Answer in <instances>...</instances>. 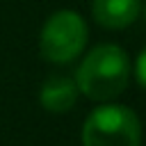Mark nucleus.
<instances>
[{
	"instance_id": "f257e3e1",
	"label": "nucleus",
	"mask_w": 146,
	"mask_h": 146,
	"mask_svg": "<svg viewBox=\"0 0 146 146\" xmlns=\"http://www.w3.org/2000/svg\"><path fill=\"white\" fill-rule=\"evenodd\" d=\"M128 78L130 59L125 50L114 43H100L78 66L75 87L91 100H112L128 87Z\"/></svg>"
},
{
	"instance_id": "f03ea898",
	"label": "nucleus",
	"mask_w": 146,
	"mask_h": 146,
	"mask_svg": "<svg viewBox=\"0 0 146 146\" xmlns=\"http://www.w3.org/2000/svg\"><path fill=\"white\" fill-rule=\"evenodd\" d=\"M82 146H141V123L125 105H100L84 119Z\"/></svg>"
},
{
	"instance_id": "7ed1b4c3",
	"label": "nucleus",
	"mask_w": 146,
	"mask_h": 146,
	"mask_svg": "<svg viewBox=\"0 0 146 146\" xmlns=\"http://www.w3.org/2000/svg\"><path fill=\"white\" fill-rule=\"evenodd\" d=\"M87 46V23L75 11H57L52 14L39 36V50L43 59L52 64L73 62Z\"/></svg>"
},
{
	"instance_id": "20e7f679",
	"label": "nucleus",
	"mask_w": 146,
	"mask_h": 146,
	"mask_svg": "<svg viewBox=\"0 0 146 146\" xmlns=\"http://www.w3.org/2000/svg\"><path fill=\"white\" fill-rule=\"evenodd\" d=\"M94 18L110 30L128 27L141 11V0H94Z\"/></svg>"
},
{
	"instance_id": "39448f33",
	"label": "nucleus",
	"mask_w": 146,
	"mask_h": 146,
	"mask_svg": "<svg viewBox=\"0 0 146 146\" xmlns=\"http://www.w3.org/2000/svg\"><path fill=\"white\" fill-rule=\"evenodd\" d=\"M39 100H41V105L48 112L64 114V112H68L75 105V100H78V87L66 75H50L43 82L41 91H39Z\"/></svg>"
},
{
	"instance_id": "423d86ee",
	"label": "nucleus",
	"mask_w": 146,
	"mask_h": 146,
	"mask_svg": "<svg viewBox=\"0 0 146 146\" xmlns=\"http://www.w3.org/2000/svg\"><path fill=\"white\" fill-rule=\"evenodd\" d=\"M135 73H137V82L146 89V48L139 52L137 57V64H135Z\"/></svg>"
}]
</instances>
